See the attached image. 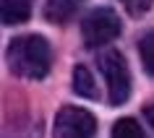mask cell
<instances>
[{
    "mask_svg": "<svg viewBox=\"0 0 154 138\" xmlns=\"http://www.w3.org/2000/svg\"><path fill=\"white\" fill-rule=\"evenodd\" d=\"M50 63H52L50 44L39 34H26L8 44V65L21 78H29V81L45 78L50 73Z\"/></svg>",
    "mask_w": 154,
    "mask_h": 138,
    "instance_id": "obj_1",
    "label": "cell"
},
{
    "mask_svg": "<svg viewBox=\"0 0 154 138\" xmlns=\"http://www.w3.org/2000/svg\"><path fill=\"white\" fill-rule=\"evenodd\" d=\"M97 65H99L102 78L107 83L110 107H120L123 102H128V97H131V70L125 65V57L118 50H107V52L99 55Z\"/></svg>",
    "mask_w": 154,
    "mask_h": 138,
    "instance_id": "obj_2",
    "label": "cell"
},
{
    "mask_svg": "<svg viewBox=\"0 0 154 138\" xmlns=\"http://www.w3.org/2000/svg\"><path fill=\"white\" fill-rule=\"evenodd\" d=\"M120 32H123V21L112 8H94L81 21V37L89 50L110 44L112 39L120 37Z\"/></svg>",
    "mask_w": 154,
    "mask_h": 138,
    "instance_id": "obj_3",
    "label": "cell"
},
{
    "mask_svg": "<svg viewBox=\"0 0 154 138\" xmlns=\"http://www.w3.org/2000/svg\"><path fill=\"white\" fill-rule=\"evenodd\" d=\"M97 133L94 115L81 107H63L55 117V136L60 138H89Z\"/></svg>",
    "mask_w": 154,
    "mask_h": 138,
    "instance_id": "obj_4",
    "label": "cell"
},
{
    "mask_svg": "<svg viewBox=\"0 0 154 138\" xmlns=\"http://www.w3.org/2000/svg\"><path fill=\"white\" fill-rule=\"evenodd\" d=\"M79 10V0H47L45 8H42V16L50 24H68Z\"/></svg>",
    "mask_w": 154,
    "mask_h": 138,
    "instance_id": "obj_5",
    "label": "cell"
},
{
    "mask_svg": "<svg viewBox=\"0 0 154 138\" xmlns=\"http://www.w3.org/2000/svg\"><path fill=\"white\" fill-rule=\"evenodd\" d=\"M32 10H34V0H3V5H0L5 26H16V24L29 21Z\"/></svg>",
    "mask_w": 154,
    "mask_h": 138,
    "instance_id": "obj_6",
    "label": "cell"
},
{
    "mask_svg": "<svg viewBox=\"0 0 154 138\" xmlns=\"http://www.w3.org/2000/svg\"><path fill=\"white\" fill-rule=\"evenodd\" d=\"M73 91L84 99H99V89H97V83H94L86 65H76L73 68Z\"/></svg>",
    "mask_w": 154,
    "mask_h": 138,
    "instance_id": "obj_7",
    "label": "cell"
},
{
    "mask_svg": "<svg viewBox=\"0 0 154 138\" xmlns=\"http://www.w3.org/2000/svg\"><path fill=\"white\" fill-rule=\"evenodd\" d=\"M112 138H144V130L133 117H123L112 125Z\"/></svg>",
    "mask_w": 154,
    "mask_h": 138,
    "instance_id": "obj_8",
    "label": "cell"
},
{
    "mask_svg": "<svg viewBox=\"0 0 154 138\" xmlns=\"http://www.w3.org/2000/svg\"><path fill=\"white\" fill-rule=\"evenodd\" d=\"M138 55H141L144 68L154 76V34H144L138 39Z\"/></svg>",
    "mask_w": 154,
    "mask_h": 138,
    "instance_id": "obj_9",
    "label": "cell"
},
{
    "mask_svg": "<svg viewBox=\"0 0 154 138\" xmlns=\"http://www.w3.org/2000/svg\"><path fill=\"white\" fill-rule=\"evenodd\" d=\"M123 3H125V8H128L131 16H144L146 10L152 8L154 0H123Z\"/></svg>",
    "mask_w": 154,
    "mask_h": 138,
    "instance_id": "obj_10",
    "label": "cell"
},
{
    "mask_svg": "<svg viewBox=\"0 0 154 138\" xmlns=\"http://www.w3.org/2000/svg\"><path fill=\"white\" fill-rule=\"evenodd\" d=\"M144 117H146V122L154 128V104H149V107H144Z\"/></svg>",
    "mask_w": 154,
    "mask_h": 138,
    "instance_id": "obj_11",
    "label": "cell"
}]
</instances>
